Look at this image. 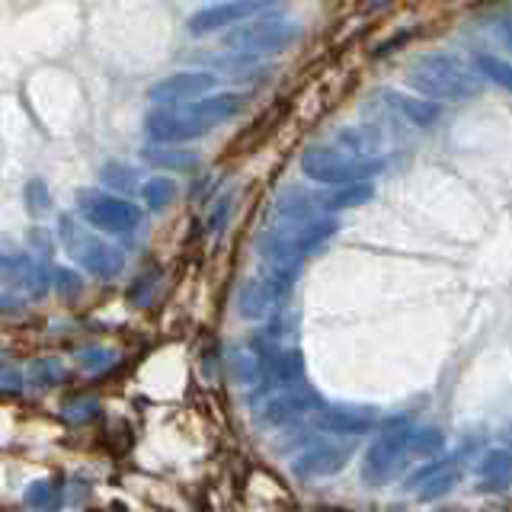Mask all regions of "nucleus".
Here are the masks:
<instances>
[{
  "instance_id": "obj_1",
  "label": "nucleus",
  "mask_w": 512,
  "mask_h": 512,
  "mask_svg": "<svg viewBox=\"0 0 512 512\" xmlns=\"http://www.w3.org/2000/svg\"><path fill=\"white\" fill-rule=\"evenodd\" d=\"M407 84L436 103H461L474 100L480 87H484V77H480V71H471L464 61H458V55L426 52L407 68Z\"/></svg>"
},
{
  "instance_id": "obj_2",
  "label": "nucleus",
  "mask_w": 512,
  "mask_h": 512,
  "mask_svg": "<svg viewBox=\"0 0 512 512\" xmlns=\"http://www.w3.org/2000/svg\"><path fill=\"white\" fill-rule=\"evenodd\" d=\"M384 170V160L381 157H362V154H352L346 148H308L301 154V173L304 180H311L317 186H349V183H365L372 180L375 173Z\"/></svg>"
},
{
  "instance_id": "obj_3",
  "label": "nucleus",
  "mask_w": 512,
  "mask_h": 512,
  "mask_svg": "<svg viewBox=\"0 0 512 512\" xmlns=\"http://www.w3.org/2000/svg\"><path fill=\"white\" fill-rule=\"evenodd\" d=\"M218 128V122H212L208 116L192 106V103H167L164 109H151L144 116V135H148L154 144H186V141H196L212 135Z\"/></svg>"
},
{
  "instance_id": "obj_4",
  "label": "nucleus",
  "mask_w": 512,
  "mask_h": 512,
  "mask_svg": "<svg viewBox=\"0 0 512 512\" xmlns=\"http://www.w3.org/2000/svg\"><path fill=\"white\" fill-rule=\"evenodd\" d=\"M301 23L295 20H253V23H244L237 26L234 32L224 36V45L234 48L244 58H266V55H279L285 48H292L298 39H301Z\"/></svg>"
},
{
  "instance_id": "obj_5",
  "label": "nucleus",
  "mask_w": 512,
  "mask_h": 512,
  "mask_svg": "<svg viewBox=\"0 0 512 512\" xmlns=\"http://www.w3.org/2000/svg\"><path fill=\"white\" fill-rule=\"evenodd\" d=\"M77 215L87 221L90 228L100 234H132L141 224V208H135L128 199L116 196V192L103 189H84L77 196Z\"/></svg>"
},
{
  "instance_id": "obj_6",
  "label": "nucleus",
  "mask_w": 512,
  "mask_h": 512,
  "mask_svg": "<svg viewBox=\"0 0 512 512\" xmlns=\"http://www.w3.org/2000/svg\"><path fill=\"white\" fill-rule=\"evenodd\" d=\"M61 240H64V250H68L84 269H90L93 276L106 279L119 269V253L112 250L100 237V231L90 228V224L84 228V224H77L71 215L61 218Z\"/></svg>"
},
{
  "instance_id": "obj_7",
  "label": "nucleus",
  "mask_w": 512,
  "mask_h": 512,
  "mask_svg": "<svg viewBox=\"0 0 512 512\" xmlns=\"http://www.w3.org/2000/svg\"><path fill=\"white\" fill-rule=\"evenodd\" d=\"M416 452L413 445V429H400V432H384L381 439L372 442V448L362 458V480L372 487H381L394 480L400 471L407 468V455Z\"/></svg>"
},
{
  "instance_id": "obj_8",
  "label": "nucleus",
  "mask_w": 512,
  "mask_h": 512,
  "mask_svg": "<svg viewBox=\"0 0 512 512\" xmlns=\"http://www.w3.org/2000/svg\"><path fill=\"white\" fill-rule=\"evenodd\" d=\"M320 407H324L320 394L314 388H308L304 381H298V384L276 388V394H272L260 407V413H256V420H260L263 426H288V423L304 420V416L317 413Z\"/></svg>"
},
{
  "instance_id": "obj_9",
  "label": "nucleus",
  "mask_w": 512,
  "mask_h": 512,
  "mask_svg": "<svg viewBox=\"0 0 512 512\" xmlns=\"http://www.w3.org/2000/svg\"><path fill=\"white\" fill-rule=\"evenodd\" d=\"M276 4L279 0H221V4L202 7V10L192 13L186 29L192 32V36H208V32L228 29L237 23H247L260 13H269Z\"/></svg>"
},
{
  "instance_id": "obj_10",
  "label": "nucleus",
  "mask_w": 512,
  "mask_h": 512,
  "mask_svg": "<svg viewBox=\"0 0 512 512\" xmlns=\"http://www.w3.org/2000/svg\"><path fill=\"white\" fill-rule=\"evenodd\" d=\"M218 87V77L208 71H176L170 77H160L148 87V100L154 103H189L208 96Z\"/></svg>"
},
{
  "instance_id": "obj_11",
  "label": "nucleus",
  "mask_w": 512,
  "mask_h": 512,
  "mask_svg": "<svg viewBox=\"0 0 512 512\" xmlns=\"http://www.w3.org/2000/svg\"><path fill=\"white\" fill-rule=\"evenodd\" d=\"M349 445L340 442H330V439H314L308 442V448L295 458L292 471L298 477H330V474H340L346 464H349Z\"/></svg>"
},
{
  "instance_id": "obj_12",
  "label": "nucleus",
  "mask_w": 512,
  "mask_h": 512,
  "mask_svg": "<svg viewBox=\"0 0 512 512\" xmlns=\"http://www.w3.org/2000/svg\"><path fill=\"white\" fill-rule=\"evenodd\" d=\"M381 100L388 103L384 109H388L397 122H404L407 128H432L442 116L436 100H429V96H423V93L410 96V93H400V90H384Z\"/></svg>"
},
{
  "instance_id": "obj_13",
  "label": "nucleus",
  "mask_w": 512,
  "mask_h": 512,
  "mask_svg": "<svg viewBox=\"0 0 512 512\" xmlns=\"http://www.w3.org/2000/svg\"><path fill=\"white\" fill-rule=\"evenodd\" d=\"M330 215L327 212V199H317L304 189H288L272 202V221H285V224H301V221H317Z\"/></svg>"
},
{
  "instance_id": "obj_14",
  "label": "nucleus",
  "mask_w": 512,
  "mask_h": 512,
  "mask_svg": "<svg viewBox=\"0 0 512 512\" xmlns=\"http://www.w3.org/2000/svg\"><path fill=\"white\" fill-rule=\"evenodd\" d=\"M324 423L330 426V432H336V436H365V432L375 426V413L368 407L340 404V407H327Z\"/></svg>"
},
{
  "instance_id": "obj_15",
  "label": "nucleus",
  "mask_w": 512,
  "mask_h": 512,
  "mask_svg": "<svg viewBox=\"0 0 512 512\" xmlns=\"http://www.w3.org/2000/svg\"><path fill=\"white\" fill-rule=\"evenodd\" d=\"M141 157L148 160V164H154V167H167V170H192V167L199 164L196 154L176 151V144H173V151H170V144H160V148H144Z\"/></svg>"
},
{
  "instance_id": "obj_16",
  "label": "nucleus",
  "mask_w": 512,
  "mask_h": 512,
  "mask_svg": "<svg viewBox=\"0 0 512 512\" xmlns=\"http://www.w3.org/2000/svg\"><path fill=\"white\" fill-rule=\"evenodd\" d=\"M474 68L480 71V77L490 80V84L496 87H503L512 93V61L500 58V55H474Z\"/></svg>"
},
{
  "instance_id": "obj_17",
  "label": "nucleus",
  "mask_w": 512,
  "mask_h": 512,
  "mask_svg": "<svg viewBox=\"0 0 512 512\" xmlns=\"http://www.w3.org/2000/svg\"><path fill=\"white\" fill-rule=\"evenodd\" d=\"M141 199L151 212H164V208L176 199V183L167 180V176H157V180H148L141 189Z\"/></svg>"
},
{
  "instance_id": "obj_18",
  "label": "nucleus",
  "mask_w": 512,
  "mask_h": 512,
  "mask_svg": "<svg viewBox=\"0 0 512 512\" xmlns=\"http://www.w3.org/2000/svg\"><path fill=\"white\" fill-rule=\"evenodd\" d=\"M480 477L487 480V484H506L512 477V455L506 452H490L480 464Z\"/></svg>"
},
{
  "instance_id": "obj_19",
  "label": "nucleus",
  "mask_w": 512,
  "mask_h": 512,
  "mask_svg": "<svg viewBox=\"0 0 512 512\" xmlns=\"http://www.w3.org/2000/svg\"><path fill=\"white\" fill-rule=\"evenodd\" d=\"M26 503L29 506H39V509H48V506H61V490H58V480H39V484H32L29 493H26Z\"/></svg>"
},
{
  "instance_id": "obj_20",
  "label": "nucleus",
  "mask_w": 512,
  "mask_h": 512,
  "mask_svg": "<svg viewBox=\"0 0 512 512\" xmlns=\"http://www.w3.org/2000/svg\"><path fill=\"white\" fill-rule=\"evenodd\" d=\"M26 202H29V212L32 215H48L52 212V196L42 189V180H32L26 186Z\"/></svg>"
},
{
  "instance_id": "obj_21",
  "label": "nucleus",
  "mask_w": 512,
  "mask_h": 512,
  "mask_svg": "<svg viewBox=\"0 0 512 512\" xmlns=\"http://www.w3.org/2000/svg\"><path fill=\"white\" fill-rule=\"evenodd\" d=\"M100 176H103V183L116 186V189H128V186L135 183V173L128 170L125 164H106Z\"/></svg>"
},
{
  "instance_id": "obj_22",
  "label": "nucleus",
  "mask_w": 512,
  "mask_h": 512,
  "mask_svg": "<svg viewBox=\"0 0 512 512\" xmlns=\"http://www.w3.org/2000/svg\"><path fill=\"white\" fill-rule=\"evenodd\" d=\"M493 29H496V36H500V42L509 48V55H512V7L500 10L493 16Z\"/></svg>"
},
{
  "instance_id": "obj_23",
  "label": "nucleus",
  "mask_w": 512,
  "mask_h": 512,
  "mask_svg": "<svg viewBox=\"0 0 512 512\" xmlns=\"http://www.w3.org/2000/svg\"><path fill=\"white\" fill-rule=\"evenodd\" d=\"M80 359H84V368L96 372V368H106L109 359H116V352H112V349H90V352H84Z\"/></svg>"
}]
</instances>
